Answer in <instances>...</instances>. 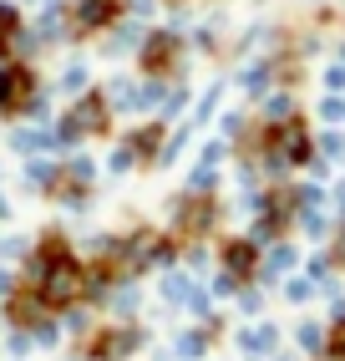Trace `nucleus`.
Listing matches in <instances>:
<instances>
[{"instance_id":"1","label":"nucleus","mask_w":345,"mask_h":361,"mask_svg":"<svg viewBox=\"0 0 345 361\" xmlns=\"http://www.w3.org/2000/svg\"><path fill=\"white\" fill-rule=\"evenodd\" d=\"M102 123H107V107L87 97V102H77V112L61 123V137H87V133H96Z\"/></svg>"},{"instance_id":"2","label":"nucleus","mask_w":345,"mask_h":361,"mask_svg":"<svg viewBox=\"0 0 345 361\" xmlns=\"http://www.w3.org/2000/svg\"><path fill=\"white\" fill-rule=\"evenodd\" d=\"M26 87H31V77H26V71H6V77H0V107L20 102V97H26Z\"/></svg>"},{"instance_id":"3","label":"nucleus","mask_w":345,"mask_h":361,"mask_svg":"<svg viewBox=\"0 0 345 361\" xmlns=\"http://www.w3.org/2000/svg\"><path fill=\"white\" fill-rule=\"evenodd\" d=\"M239 346L249 351V356H264V351H275V326H259V331H244L239 336Z\"/></svg>"},{"instance_id":"4","label":"nucleus","mask_w":345,"mask_h":361,"mask_svg":"<svg viewBox=\"0 0 345 361\" xmlns=\"http://www.w3.org/2000/svg\"><path fill=\"white\" fill-rule=\"evenodd\" d=\"M77 20H82V26H107V20H112V6H107V0H82Z\"/></svg>"},{"instance_id":"5","label":"nucleus","mask_w":345,"mask_h":361,"mask_svg":"<svg viewBox=\"0 0 345 361\" xmlns=\"http://www.w3.org/2000/svg\"><path fill=\"white\" fill-rule=\"evenodd\" d=\"M172 51H178V46H172V36H153V41H147V66H163Z\"/></svg>"},{"instance_id":"6","label":"nucleus","mask_w":345,"mask_h":361,"mask_svg":"<svg viewBox=\"0 0 345 361\" xmlns=\"http://www.w3.org/2000/svg\"><path fill=\"white\" fill-rule=\"evenodd\" d=\"M163 295H168V300H193V290H188L183 275H168V280H163Z\"/></svg>"},{"instance_id":"7","label":"nucleus","mask_w":345,"mask_h":361,"mask_svg":"<svg viewBox=\"0 0 345 361\" xmlns=\"http://www.w3.org/2000/svg\"><path fill=\"white\" fill-rule=\"evenodd\" d=\"M178 351H183V356H199V351H203V336H199V331H188L183 341H178Z\"/></svg>"},{"instance_id":"8","label":"nucleus","mask_w":345,"mask_h":361,"mask_svg":"<svg viewBox=\"0 0 345 361\" xmlns=\"http://www.w3.org/2000/svg\"><path fill=\"white\" fill-rule=\"evenodd\" d=\"M244 264H249V245H234L229 250V270H244Z\"/></svg>"},{"instance_id":"9","label":"nucleus","mask_w":345,"mask_h":361,"mask_svg":"<svg viewBox=\"0 0 345 361\" xmlns=\"http://www.w3.org/2000/svg\"><path fill=\"white\" fill-rule=\"evenodd\" d=\"M11 31H15V11H11V6H0V41H6Z\"/></svg>"},{"instance_id":"10","label":"nucleus","mask_w":345,"mask_h":361,"mask_svg":"<svg viewBox=\"0 0 345 361\" xmlns=\"http://www.w3.org/2000/svg\"><path fill=\"white\" fill-rule=\"evenodd\" d=\"M289 300H310V285L305 280H289Z\"/></svg>"},{"instance_id":"11","label":"nucleus","mask_w":345,"mask_h":361,"mask_svg":"<svg viewBox=\"0 0 345 361\" xmlns=\"http://www.w3.org/2000/svg\"><path fill=\"white\" fill-rule=\"evenodd\" d=\"M320 112H325V117H345V102H340V97H325V107H320Z\"/></svg>"},{"instance_id":"12","label":"nucleus","mask_w":345,"mask_h":361,"mask_svg":"<svg viewBox=\"0 0 345 361\" xmlns=\"http://www.w3.org/2000/svg\"><path fill=\"white\" fill-rule=\"evenodd\" d=\"M289 259H294L289 250H275V255H269V270H284V264H289Z\"/></svg>"},{"instance_id":"13","label":"nucleus","mask_w":345,"mask_h":361,"mask_svg":"<svg viewBox=\"0 0 345 361\" xmlns=\"http://www.w3.org/2000/svg\"><path fill=\"white\" fill-rule=\"evenodd\" d=\"M325 153H330V158H340V153H345V137H335V133H330V137H325Z\"/></svg>"},{"instance_id":"14","label":"nucleus","mask_w":345,"mask_h":361,"mask_svg":"<svg viewBox=\"0 0 345 361\" xmlns=\"http://www.w3.org/2000/svg\"><path fill=\"white\" fill-rule=\"evenodd\" d=\"M6 285H11V280H6V275H0V295H6Z\"/></svg>"}]
</instances>
